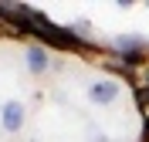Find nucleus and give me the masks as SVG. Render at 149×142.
Wrapping results in <instances>:
<instances>
[{
    "instance_id": "1",
    "label": "nucleus",
    "mask_w": 149,
    "mask_h": 142,
    "mask_svg": "<svg viewBox=\"0 0 149 142\" xmlns=\"http://www.w3.org/2000/svg\"><path fill=\"white\" fill-rule=\"evenodd\" d=\"M24 118H27L24 102H17V98L3 102V108H0V125H3L7 132H20V129H24Z\"/></svg>"
},
{
    "instance_id": "2",
    "label": "nucleus",
    "mask_w": 149,
    "mask_h": 142,
    "mask_svg": "<svg viewBox=\"0 0 149 142\" xmlns=\"http://www.w3.org/2000/svg\"><path fill=\"white\" fill-rule=\"evenodd\" d=\"M115 95H119V85H115V81H109V78H102V81H92V85H88V98H92L95 105H109Z\"/></svg>"
},
{
    "instance_id": "3",
    "label": "nucleus",
    "mask_w": 149,
    "mask_h": 142,
    "mask_svg": "<svg viewBox=\"0 0 149 142\" xmlns=\"http://www.w3.org/2000/svg\"><path fill=\"white\" fill-rule=\"evenodd\" d=\"M24 57H27V68L34 71V75H41V71L47 68V51H44V47H37V44H31Z\"/></svg>"
},
{
    "instance_id": "4",
    "label": "nucleus",
    "mask_w": 149,
    "mask_h": 142,
    "mask_svg": "<svg viewBox=\"0 0 149 142\" xmlns=\"http://www.w3.org/2000/svg\"><path fill=\"white\" fill-rule=\"evenodd\" d=\"M146 41L136 37V34H122V37H115V47H119L122 54H129V51H136V47H142Z\"/></svg>"
},
{
    "instance_id": "5",
    "label": "nucleus",
    "mask_w": 149,
    "mask_h": 142,
    "mask_svg": "<svg viewBox=\"0 0 149 142\" xmlns=\"http://www.w3.org/2000/svg\"><path fill=\"white\" fill-rule=\"evenodd\" d=\"M88 142H109V135L102 129H88Z\"/></svg>"
}]
</instances>
